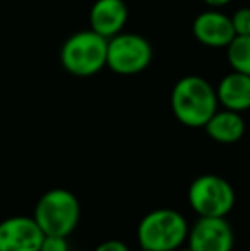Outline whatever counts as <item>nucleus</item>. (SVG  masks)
Wrapping results in <instances>:
<instances>
[{"mask_svg":"<svg viewBox=\"0 0 250 251\" xmlns=\"http://www.w3.org/2000/svg\"><path fill=\"white\" fill-rule=\"evenodd\" d=\"M33 219L45 236L69 238L76 231L81 219L77 197L65 188H52L40 197L34 207Z\"/></svg>","mask_w":250,"mask_h":251,"instance_id":"nucleus-4","label":"nucleus"},{"mask_svg":"<svg viewBox=\"0 0 250 251\" xmlns=\"http://www.w3.org/2000/svg\"><path fill=\"white\" fill-rule=\"evenodd\" d=\"M228 63L235 72L250 75V34L235 36L226 47Z\"/></svg>","mask_w":250,"mask_h":251,"instance_id":"nucleus-13","label":"nucleus"},{"mask_svg":"<svg viewBox=\"0 0 250 251\" xmlns=\"http://www.w3.org/2000/svg\"><path fill=\"white\" fill-rule=\"evenodd\" d=\"M43 238L33 217L12 215L0 222V251H40Z\"/></svg>","mask_w":250,"mask_h":251,"instance_id":"nucleus-8","label":"nucleus"},{"mask_svg":"<svg viewBox=\"0 0 250 251\" xmlns=\"http://www.w3.org/2000/svg\"><path fill=\"white\" fill-rule=\"evenodd\" d=\"M194 38L207 48H226L237 34L230 16L220 10H204L192 23Z\"/></svg>","mask_w":250,"mask_h":251,"instance_id":"nucleus-9","label":"nucleus"},{"mask_svg":"<svg viewBox=\"0 0 250 251\" xmlns=\"http://www.w3.org/2000/svg\"><path fill=\"white\" fill-rule=\"evenodd\" d=\"M40 251H69V243L63 236H45Z\"/></svg>","mask_w":250,"mask_h":251,"instance_id":"nucleus-15","label":"nucleus"},{"mask_svg":"<svg viewBox=\"0 0 250 251\" xmlns=\"http://www.w3.org/2000/svg\"><path fill=\"white\" fill-rule=\"evenodd\" d=\"M94 251H130V248L120 239H108V241L98 245Z\"/></svg>","mask_w":250,"mask_h":251,"instance_id":"nucleus-16","label":"nucleus"},{"mask_svg":"<svg viewBox=\"0 0 250 251\" xmlns=\"http://www.w3.org/2000/svg\"><path fill=\"white\" fill-rule=\"evenodd\" d=\"M171 111L182 125L204 128L218 111L216 89L200 75H185L175 82L170 96Z\"/></svg>","mask_w":250,"mask_h":251,"instance_id":"nucleus-1","label":"nucleus"},{"mask_svg":"<svg viewBox=\"0 0 250 251\" xmlns=\"http://www.w3.org/2000/svg\"><path fill=\"white\" fill-rule=\"evenodd\" d=\"M175 251H192V250H190L189 246H185V248H182V246H180V248H178V250H175Z\"/></svg>","mask_w":250,"mask_h":251,"instance_id":"nucleus-18","label":"nucleus"},{"mask_svg":"<svg viewBox=\"0 0 250 251\" xmlns=\"http://www.w3.org/2000/svg\"><path fill=\"white\" fill-rule=\"evenodd\" d=\"M187 241L192 251H231L233 231L226 217H199L189 227Z\"/></svg>","mask_w":250,"mask_h":251,"instance_id":"nucleus-7","label":"nucleus"},{"mask_svg":"<svg viewBox=\"0 0 250 251\" xmlns=\"http://www.w3.org/2000/svg\"><path fill=\"white\" fill-rule=\"evenodd\" d=\"M189 203L199 217H226L235 207V190L218 175H200L189 186Z\"/></svg>","mask_w":250,"mask_h":251,"instance_id":"nucleus-5","label":"nucleus"},{"mask_svg":"<svg viewBox=\"0 0 250 251\" xmlns=\"http://www.w3.org/2000/svg\"><path fill=\"white\" fill-rule=\"evenodd\" d=\"M206 133L218 144H235L244 137L245 122L240 113L223 109L216 111L204 125Z\"/></svg>","mask_w":250,"mask_h":251,"instance_id":"nucleus-12","label":"nucleus"},{"mask_svg":"<svg viewBox=\"0 0 250 251\" xmlns=\"http://www.w3.org/2000/svg\"><path fill=\"white\" fill-rule=\"evenodd\" d=\"M153 47L136 33H118L108 38L107 67L118 75H137L149 67Z\"/></svg>","mask_w":250,"mask_h":251,"instance_id":"nucleus-6","label":"nucleus"},{"mask_svg":"<svg viewBox=\"0 0 250 251\" xmlns=\"http://www.w3.org/2000/svg\"><path fill=\"white\" fill-rule=\"evenodd\" d=\"M108 40L93 29L77 31L63 41L60 63L65 72L76 77H91L107 67Z\"/></svg>","mask_w":250,"mask_h":251,"instance_id":"nucleus-3","label":"nucleus"},{"mask_svg":"<svg viewBox=\"0 0 250 251\" xmlns=\"http://www.w3.org/2000/svg\"><path fill=\"white\" fill-rule=\"evenodd\" d=\"M187 221L173 208H156L144 215L137 226L140 250L175 251L187 241Z\"/></svg>","mask_w":250,"mask_h":251,"instance_id":"nucleus-2","label":"nucleus"},{"mask_svg":"<svg viewBox=\"0 0 250 251\" xmlns=\"http://www.w3.org/2000/svg\"><path fill=\"white\" fill-rule=\"evenodd\" d=\"M231 24L237 36H245L250 34V9L249 7H242V9L235 10V14L230 17Z\"/></svg>","mask_w":250,"mask_h":251,"instance_id":"nucleus-14","label":"nucleus"},{"mask_svg":"<svg viewBox=\"0 0 250 251\" xmlns=\"http://www.w3.org/2000/svg\"><path fill=\"white\" fill-rule=\"evenodd\" d=\"M140 251H149V250H140Z\"/></svg>","mask_w":250,"mask_h":251,"instance_id":"nucleus-19","label":"nucleus"},{"mask_svg":"<svg viewBox=\"0 0 250 251\" xmlns=\"http://www.w3.org/2000/svg\"><path fill=\"white\" fill-rule=\"evenodd\" d=\"M129 19L124 0H96L89 10V29L108 38L122 33Z\"/></svg>","mask_w":250,"mask_h":251,"instance_id":"nucleus-10","label":"nucleus"},{"mask_svg":"<svg viewBox=\"0 0 250 251\" xmlns=\"http://www.w3.org/2000/svg\"><path fill=\"white\" fill-rule=\"evenodd\" d=\"M230 2L231 0H204V3H206L207 7H211V9H220V7H224Z\"/></svg>","mask_w":250,"mask_h":251,"instance_id":"nucleus-17","label":"nucleus"},{"mask_svg":"<svg viewBox=\"0 0 250 251\" xmlns=\"http://www.w3.org/2000/svg\"><path fill=\"white\" fill-rule=\"evenodd\" d=\"M218 102L224 109L247 111L250 109V75L242 72H230L220 80L216 87Z\"/></svg>","mask_w":250,"mask_h":251,"instance_id":"nucleus-11","label":"nucleus"}]
</instances>
